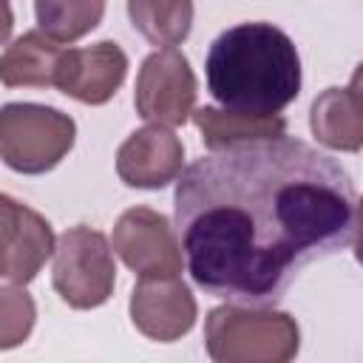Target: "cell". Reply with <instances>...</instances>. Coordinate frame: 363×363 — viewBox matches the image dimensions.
Segmentation results:
<instances>
[{
  "instance_id": "cell-18",
  "label": "cell",
  "mask_w": 363,
  "mask_h": 363,
  "mask_svg": "<svg viewBox=\"0 0 363 363\" xmlns=\"http://www.w3.org/2000/svg\"><path fill=\"white\" fill-rule=\"evenodd\" d=\"M11 28H14V14H11V3L9 0H0V45L11 37Z\"/></svg>"
},
{
  "instance_id": "cell-7",
  "label": "cell",
  "mask_w": 363,
  "mask_h": 363,
  "mask_svg": "<svg viewBox=\"0 0 363 363\" xmlns=\"http://www.w3.org/2000/svg\"><path fill=\"white\" fill-rule=\"evenodd\" d=\"M113 252L139 278H164L182 272V247L170 221L150 207H130L119 216L113 235Z\"/></svg>"
},
{
  "instance_id": "cell-11",
  "label": "cell",
  "mask_w": 363,
  "mask_h": 363,
  "mask_svg": "<svg viewBox=\"0 0 363 363\" xmlns=\"http://www.w3.org/2000/svg\"><path fill=\"white\" fill-rule=\"evenodd\" d=\"M184 145L164 125L133 130L116 150V173L128 187L162 190L182 173Z\"/></svg>"
},
{
  "instance_id": "cell-13",
  "label": "cell",
  "mask_w": 363,
  "mask_h": 363,
  "mask_svg": "<svg viewBox=\"0 0 363 363\" xmlns=\"http://www.w3.org/2000/svg\"><path fill=\"white\" fill-rule=\"evenodd\" d=\"M62 43L43 31H26L0 54V82L9 88H51Z\"/></svg>"
},
{
  "instance_id": "cell-3",
  "label": "cell",
  "mask_w": 363,
  "mask_h": 363,
  "mask_svg": "<svg viewBox=\"0 0 363 363\" xmlns=\"http://www.w3.org/2000/svg\"><path fill=\"white\" fill-rule=\"evenodd\" d=\"M204 346L216 363H286L298 354L301 329L286 312L227 303L210 309Z\"/></svg>"
},
{
  "instance_id": "cell-2",
  "label": "cell",
  "mask_w": 363,
  "mask_h": 363,
  "mask_svg": "<svg viewBox=\"0 0 363 363\" xmlns=\"http://www.w3.org/2000/svg\"><path fill=\"white\" fill-rule=\"evenodd\" d=\"M207 88L235 113L272 116L301 94V57L286 31L272 23H238L207 51Z\"/></svg>"
},
{
  "instance_id": "cell-5",
  "label": "cell",
  "mask_w": 363,
  "mask_h": 363,
  "mask_svg": "<svg viewBox=\"0 0 363 363\" xmlns=\"http://www.w3.org/2000/svg\"><path fill=\"white\" fill-rule=\"evenodd\" d=\"M51 284L74 309H96L113 295L116 267L108 238L85 224L65 230L54 244Z\"/></svg>"
},
{
  "instance_id": "cell-12",
  "label": "cell",
  "mask_w": 363,
  "mask_h": 363,
  "mask_svg": "<svg viewBox=\"0 0 363 363\" xmlns=\"http://www.w3.org/2000/svg\"><path fill=\"white\" fill-rule=\"evenodd\" d=\"M312 133L320 145L332 150L357 153L363 145V99H360V71L352 74L346 88H326L309 113Z\"/></svg>"
},
{
  "instance_id": "cell-8",
  "label": "cell",
  "mask_w": 363,
  "mask_h": 363,
  "mask_svg": "<svg viewBox=\"0 0 363 363\" xmlns=\"http://www.w3.org/2000/svg\"><path fill=\"white\" fill-rule=\"evenodd\" d=\"M51 224L31 207L0 193V281L26 286L54 252Z\"/></svg>"
},
{
  "instance_id": "cell-1",
  "label": "cell",
  "mask_w": 363,
  "mask_h": 363,
  "mask_svg": "<svg viewBox=\"0 0 363 363\" xmlns=\"http://www.w3.org/2000/svg\"><path fill=\"white\" fill-rule=\"evenodd\" d=\"M173 216L196 286L227 303L272 306L306 264L354 247L360 207L337 159L278 136L184 167Z\"/></svg>"
},
{
  "instance_id": "cell-16",
  "label": "cell",
  "mask_w": 363,
  "mask_h": 363,
  "mask_svg": "<svg viewBox=\"0 0 363 363\" xmlns=\"http://www.w3.org/2000/svg\"><path fill=\"white\" fill-rule=\"evenodd\" d=\"M34 14L45 37L57 43H77L99 26L105 0H34Z\"/></svg>"
},
{
  "instance_id": "cell-9",
  "label": "cell",
  "mask_w": 363,
  "mask_h": 363,
  "mask_svg": "<svg viewBox=\"0 0 363 363\" xmlns=\"http://www.w3.org/2000/svg\"><path fill=\"white\" fill-rule=\"evenodd\" d=\"M133 326L159 343H173L196 323V298L179 275L139 278L130 295Z\"/></svg>"
},
{
  "instance_id": "cell-6",
  "label": "cell",
  "mask_w": 363,
  "mask_h": 363,
  "mask_svg": "<svg viewBox=\"0 0 363 363\" xmlns=\"http://www.w3.org/2000/svg\"><path fill=\"white\" fill-rule=\"evenodd\" d=\"M136 113L150 125H184L196 105V77L179 48L153 51L136 77Z\"/></svg>"
},
{
  "instance_id": "cell-4",
  "label": "cell",
  "mask_w": 363,
  "mask_h": 363,
  "mask_svg": "<svg viewBox=\"0 0 363 363\" xmlns=\"http://www.w3.org/2000/svg\"><path fill=\"white\" fill-rule=\"evenodd\" d=\"M77 125L68 113L37 105L9 102L0 108V159L26 176L57 167L74 147Z\"/></svg>"
},
{
  "instance_id": "cell-14",
  "label": "cell",
  "mask_w": 363,
  "mask_h": 363,
  "mask_svg": "<svg viewBox=\"0 0 363 363\" xmlns=\"http://www.w3.org/2000/svg\"><path fill=\"white\" fill-rule=\"evenodd\" d=\"M190 119L196 122L204 145L210 150H221L227 145L238 142H258V139H278L286 133V119L272 113V116H250V113H235L227 108H193Z\"/></svg>"
},
{
  "instance_id": "cell-15",
  "label": "cell",
  "mask_w": 363,
  "mask_h": 363,
  "mask_svg": "<svg viewBox=\"0 0 363 363\" xmlns=\"http://www.w3.org/2000/svg\"><path fill=\"white\" fill-rule=\"evenodd\" d=\"M128 17L150 45L173 48L193 28V0H128Z\"/></svg>"
},
{
  "instance_id": "cell-10",
  "label": "cell",
  "mask_w": 363,
  "mask_h": 363,
  "mask_svg": "<svg viewBox=\"0 0 363 363\" xmlns=\"http://www.w3.org/2000/svg\"><path fill=\"white\" fill-rule=\"evenodd\" d=\"M125 51L116 43L102 40L88 48H65L54 74V88L85 105H105L125 82Z\"/></svg>"
},
{
  "instance_id": "cell-17",
  "label": "cell",
  "mask_w": 363,
  "mask_h": 363,
  "mask_svg": "<svg viewBox=\"0 0 363 363\" xmlns=\"http://www.w3.org/2000/svg\"><path fill=\"white\" fill-rule=\"evenodd\" d=\"M37 306L34 298L20 284L0 286V349L20 346L34 329Z\"/></svg>"
}]
</instances>
